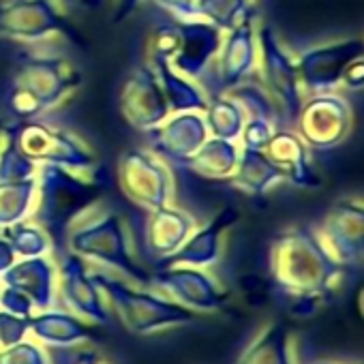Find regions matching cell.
Segmentation results:
<instances>
[{
    "label": "cell",
    "instance_id": "2e32d148",
    "mask_svg": "<svg viewBox=\"0 0 364 364\" xmlns=\"http://www.w3.org/2000/svg\"><path fill=\"white\" fill-rule=\"evenodd\" d=\"M152 152L163 161L185 167L210 137L204 112H171L159 127L146 131Z\"/></svg>",
    "mask_w": 364,
    "mask_h": 364
},
{
    "label": "cell",
    "instance_id": "836d02e7",
    "mask_svg": "<svg viewBox=\"0 0 364 364\" xmlns=\"http://www.w3.org/2000/svg\"><path fill=\"white\" fill-rule=\"evenodd\" d=\"M0 364H50V353L35 338H22L0 349Z\"/></svg>",
    "mask_w": 364,
    "mask_h": 364
},
{
    "label": "cell",
    "instance_id": "7c38bea8",
    "mask_svg": "<svg viewBox=\"0 0 364 364\" xmlns=\"http://www.w3.org/2000/svg\"><path fill=\"white\" fill-rule=\"evenodd\" d=\"M355 56H362L360 39L328 41V43L309 48L302 54H296L298 77H300L304 97L334 92L341 86L345 67Z\"/></svg>",
    "mask_w": 364,
    "mask_h": 364
},
{
    "label": "cell",
    "instance_id": "5bb4252c",
    "mask_svg": "<svg viewBox=\"0 0 364 364\" xmlns=\"http://www.w3.org/2000/svg\"><path fill=\"white\" fill-rule=\"evenodd\" d=\"M315 234L330 257L347 266H358L364 251V210L358 198L341 200L323 219Z\"/></svg>",
    "mask_w": 364,
    "mask_h": 364
},
{
    "label": "cell",
    "instance_id": "f546056e",
    "mask_svg": "<svg viewBox=\"0 0 364 364\" xmlns=\"http://www.w3.org/2000/svg\"><path fill=\"white\" fill-rule=\"evenodd\" d=\"M204 118L208 124V133L221 139H238L247 122V114L242 105L225 92L215 95V99L210 97L204 109Z\"/></svg>",
    "mask_w": 364,
    "mask_h": 364
},
{
    "label": "cell",
    "instance_id": "603a6c76",
    "mask_svg": "<svg viewBox=\"0 0 364 364\" xmlns=\"http://www.w3.org/2000/svg\"><path fill=\"white\" fill-rule=\"evenodd\" d=\"M28 332L41 345L52 347H75L88 343L92 336V326L69 313L67 309H46L28 317Z\"/></svg>",
    "mask_w": 364,
    "mask_h": 364
},
{
    "label": "cell",
    "instance_id": "52a82bcc",
    "mask_svg": "<svg viewBox=\"0 0 364 364\" xmlns=\"http://www.w3.org/2000/svg\"><path fill=\"white\" fill-rule=\"evenodd\" d=\"M11 131L22 152L37 165L52 163L75 171H95L97 159L92 148L60 127H52L35 118L20 120V124L11 127Z\"/></svg>",
    "mask_w": 364,
    "mask_h": 364
},
{
    "label": "cell",
    "instance_id": "d6986e66",
    "mask_svg": "<svg viewBox=\"0 0 364 364\" xmlns=\"http://www.w3.org/2000/svg\"><path fill=\"white\" fill-rule=\"evenodd\" d=\"M262 152L281 171L285 182H291V185L300 189L319 187L321 178H319L313 150L300 139L296 131H287L279 127Z\"/></svg>",
    "mask_w": 364,
    "mask_h": 364
},
{
    "label": "cell",
    "instance_id": "6da1fadb",
    "mask_svg": "<svg viewBox=\"0 0 364 364\" xmlns=\"http://www.w3.org/2000/svg\"><path fill=\"white\" fill-rule=\"evenodd\" d=\"M69 253L105 270H116L137 285H148L150 274L139 268L127 219L101 198L77 213L65 228Z\"/></svg>",
    "mask_w": 364,
    "mask_h": 364
},
{
    "label": "cell",
    "instance_id": "8d00e7d4",
    "mask_svg": "<svg viewBox=\"0 0 364 364\" xmlns=\"http://www.w3.org/2000/svg\"><path fill=\"white\" fill-rule=\"evenodd\" d=\"M0 309L9 311L14 315H20V317H31V315L37 313V309H35V304L31 302L28 296H24L16 287L3 285V283H0Z\"/></svg>",
    "mask_w": 364,
    "mask_h": 364
},
{
    "label": "cell",
    "instance_id": "7402d4cb",
    "mask_svg": "<svg viewBox=\"0 0 364 364\" xmlns=\"http://www.w3.org/2000/svg\"><path fill=\"white\" fill-rule=\"evenodd\" d=\"M236 221V215L225 210L213 223L198 225L196 232L187 238L171 257L163 259L161 266H193V268H210L215 266L225 249V232Z\"/></svg>",
    "mask_w": 364,
    "mask_h": 364
},
{
    "label": "cell",
    "instance_id": "83f0119b",
    "mask_svg": "<svg viewBox=\"0 0 364 364\" xmlns=\"http://www.w3.org/2000/svg\"><path fill=\"white\" fill-rule=\"evenodd\" d=\"M37 198V176L0 180V230L31 219Z\"/></svg>",
    "mask_w": 364,
    "mask_h": 364
},
{
    "label": "cell",
    "instance_id": "5b68a950",
    "mask_svg": "<svg viewBox=\"0 0 364 364\" xmlns=\"http://www.w3.org/2000/svg\"><path fill=\"white\" fill-rule=\"evenodd\" d=\"M95 200H99V191L92 171L41 163L37 169V198L31 219L46 230L52 225L67 228L69 221Z\"/></svg>",
    "mask_w": 364,
    "mask_h": 364
},
{
    "label": "cell",
    "instance_id": "74e56055",
    "mask_svg": "<svg viewBox=\"0 0 364 364\" xmlns=\"http://www.w3.org/2000/svg\"><path fill=\"white\" fill-rule=\"evenodd\" d=\"M56 355H50V364H112L99 351L75 347H56Z\"/></svg>",
    "mask_w": 364,
    "mask_h": 364
},
{
    "label": "cell",
    "instance_id": "cb8c5ba5",
    "mask_svg": "<svg viewBox=\"0 0 364 364\" xmlns=\"http://www.w3.org/2000/svg\"><path fill=\"white\" fill-rule=\"evenodd\" d=\"M236 364H296L294 334L287 326L270 321L251 338Z\"/></svg>",
    "mask_w": 364,
    "mask_h": 364
},
{
    "label": "cell",
    "instance_id": "ac0fdd59",
    "mask_svg": "<svg viewBox=\"0 0 364 364\" xmlns=\"http://www.w3.org/2000/svg\"><path fill=\"white\" fill-rule=\"evenodd\" d=\"M221 41L223 33L204 20L180 22V43L169 67L202 84L213 71Z\"/></svg>",
    "mask_w": 364,
    "mask_h": 364
},
{
    "label": "cell",
    "instance_id": "f35d334b",
    "mask_svg": "<svg viewBox=\"0 0 364 364\" xmlns=\"http://www.w3.org/2000/svg\"><path fill=\"white\" fill-rule=\"evenodd\" d=\"M341 86H349L353 90H362L364 86V65H362V56H355L343 71L341 77Z\"/></svg>",
    "mask_w": 364,
    "mask_h": 364
},
{
    "label": "cell",
    "instance_id": "8fae6325",
    "mask_svg": "<svg viewBox=\"0 0 364 364\" xmlns=\"http://www.w3.org/2000/svg\"><path fill=\"white\" fill-rule=\"evenodd\" d=\"M58 266V302L65 304V309L86 323L103 326L112 317L109 302L97 283L95 277V266L90 262L67 253Z\"/></svg>",
    "mask_w": 364,
    "mask_h": 364
},
{
    "label": "cell",
    "instance_id": "9a60e30c",
    "mask_svg": "<svg viewBox=\"0 0 364 364\" xmlns=\"http://www.w3.org/2000/svg\"><path fill=\"white\" fill-rule=\"evenodd\" d=\"M120 112L124 120L139 131L159 127L171 114L159 75L148 63L137 67L127 77L120 92Z\"/></svg>",
    "mask_w": 364,
    "mask_h": 364
},
{
    "label": "cell",
    "instance_id": "e0dca14e",
    "mask_svg": "<svg viewBox=\"0 0 364 364\" xmlns=\"http://www.w3.org/2000/svg\"><path fill=\"white\" fill-rule=\"evenodd\" d=\"M257 22L259 20L255 18L234 31L223 33V41L210 71L217 86L215 95H221L257 73Z\"/></svg>",
    "mask_w": 364,
    "mask_h": 364
},
{
    "label": "cell",
    "instance_id": "7a4b0ae2",
    "mask_svg": "<svg viewBox=\"0 0 364 364\" xmlns=\"http://www.w3.org/2000/svg\"><path fill=\"white\" fill-rule=\"evenodd\" d=\"M270 270L277 285L291 296H326L338 287L343 266L319 242L315 228L283 232L270 253Z\"/></svg>",
    "mask_w": 364,
    "mask_h": 364
},
{
    "label": "cell",
    "instance_id": "ba28073f",
    "mask_svg": "<svg viewBox=\"0 0 364 364\" xmlns=\"http://www.w3.org/2000/svg\"><path fill=\"white\" fill-rule=\"evenodd\" d=\"M118 182L127 200H131L144 213L159 210L173 204V176L152 150H129L118 161Z\"/></svg>",
    "mask_w": 364,
    "mask_h": 364
},
{
    "label": "cell",
    "instance_id": "ee69618b",
    "mask_svg": "<svg viewBox=\"0 0 364 364\" xmlns=\"http://www.w3.org/2000/svg\"><path fill=\"white\" fill-rule=\"evenodd\" d=\"M82 3H86V0H82Z\"/></svg>",
    "mask_w": 364,
    "mask_h": 364
},
{
    "label": "cell",
    "instance_id": "d4e9b609",
    "mask_svg": "<svg viewBox=\"0 0 364 364\" xmlns=\"http://www.w3.org/2000/svg\"><path fill=\"white\" fill-rule=\"evenodd\" d=\"M228 180L236 189L249 196H266L285 182L281 171L268 161V156L262 150L249 148H242L238 165Z\"/></svg>",
    "mask_w": 364,
    "mask_h": 364
},
{
    "label": "cell",
    "instance_id": "60d3db41",
    "mask_svg": "<svg viewBox=\"0 0 364 364\" xmlns=\"http://www.w3.org/2000/svg\"><path fill=\"white\" fill-rule=\"evenodd\" d=\"M18 262V255L14 251V247L7 242L5 236H0V274H3L7 268H11Z\"/></svg>",
    "mask_w": 364,
    "mask_h": 364
},
{
    "label": "cell",
    "instance_id": "ffe728a7",
    "mask_svg": "<svg viewBox=\"0 0 364 364\" xmlns=\"http://www.w3.org/2000/svg\"><path fill=\"white\" fill-rule=\"evenodd\" d=\"M0 283L28 296L37 311L52 309L58 302V266L52 255L18 259L0 274Z\"/></svg>",
    "mask_w": 364,
    "mask_h": 364
},
{
    "label": "cell",
    "instance_id": "ab89813d",
    "mask_svg": "<svg viewBox=\"0 0 364 364\" xmlns=\"http://www.w3.org/2000/svg\"><path fill=\"white\" fill-rule=\"evenodd\" d=\"M144 0H112V9H114V20L122 22L124 18H129Z\"/></svg>",
    "mask_w": 364,
    "mask_h": 364
},
{
    "label": "cell",
    "instance_id": "d6a6232c",
    "mask_svg": "<svg viewBox=\"0 0 364 364\" xmlns=\"http://www.w3.org/2000/svg\"><path fill=\"white\" fill-rule=\"evenodd\" d=\"M39 165L22 152L11 127H5L3 141H0V180H24L37 176Z\"/></svg>",
    "mask_w": 364,
    "mask_h": 364
},
{
    "label": "cell",
    "instance_id": "7bdbcfd3",
    "mask_svg": "<svg viewBox=\"0 0 364 364\" xmlns=\"http://www.w3.org/2000/svg\"><path fill=\"white\" fill-rule=\"evenodd\" d=\"M311 364H334V362H326V360H319V362H311Z\"/></svg>",
    "mask_w": 364,
    "mask_h": 364
},
{
    "label": "cell",
    "instance_id": "484cf974",
    "mask_svg": "<svg viewBox=\"0 0 364 364\" xmlns=\"http://www.w3.org/2000/svg\"><path fill=\"white\" fill-rule=\"evenodd\" d=\"M242 146L238 139H221V137H208L200 150L189 159L185 165L187 169L196 171L202 178L210 180H228L240 159Z\"/></svg>",
    "mask_w": 364,
    "mask_h": 364
},
{
    "label": "cell",
    "instance_id": "4dcf8cb0",
    "mask_svg": "<svg viewBox=\"0 0 364 364\" xmlns=\"http://www.w3.org/2000/svg\"><path fill=\"white\" fill-rule=\"evenodd\" d=\"M0 236H5L7 242L14 247L18 259L22 257H41L54 253V240L50 232L33 219H24L9 228L0 230Z\"/></svg>",
    "mask_w": 364,
    "mask_h": 364
},
{
    "label": "cell",
    "instance_id": "d590c367",
    "mask_svg": "<svg viewBox=\"0 0 364 364\" xmlns=\"http://www.w3.org/2000/svg\"><path fill=\"white\" fill-rule=\"evenodd\" d=\"M28 334V317L14 315L0 309V349L20 343Z\"/></svg>",
    "mask_w": 364,
    "mask_h": 364
},
{
    "label": "cell",
    "instance_id": "9c48e42d",
    "mask_svg": "<svg viewBox=\"0 0 364 364\" xmlns=\"http://www.w3.org/2000/svg\"><path fill=\"white\" fill-rule=\"evenodd\" d=\"M148 287L193 313L219 311L230 300V291L217 277L193 266H161L159 272L150 274Z\"/></svg>",
    "mask_w": 364,
    "mask_h": 364
},
{
    "label": "cell",
    "instance_id": "e575fe53",
    "mask_svg": "<svg viewBox=\"0 0 364 364\" xmlns=\"http://www.w3.org/2000/svg\"><path fill=\"white\" fill-rule=\"evenodd\" d=\"M277 129H279V124L268 120V118H247L238 141H240L242 148L264 150V146L268 144V139L274 135Z\"/></svg>",
    "mask_w": 364,
    "mask_h": 364
},
{
    "label": "cell",
    "instance_id": "8992f818",
    "mask_svg": "<svg viewBox=\"0 0 364 364\" xmlns=\"http://www.w3.org/2000/svg\"><path fill=\"white\" fill-rule=\"evenodd\" d=\"M257 73L262 77V86L274 99L281 118L294 122L302 101L306 99L298 77L296 54L287 50L272 26L262 22H257Z\"/></svg>",
    "mask_w": 364,
    "mask_h": 364
},
{
    "label": "cell",
    "instance_id": "4fadbf2b",
    "mask_svg": "<svg viewBox=\"0 0 364 364\" xmlns=\"http://www.w3.org/2000/svg\"><path fill=\"white\" fill-rule=\"evenodd\" d=\"M65 5L58 0H3L0 39L39 43L60 33Z\"/></svg>",
    "mask_w": 364,
    "mask_h": 364
},
{
    "label": "cell",
    "instance_id": "b9f144b4",
    "mask_svg": "<svg viewBox=\"0 0 364 364\" xmlns=\"http://www.w3.org/2000/svg\"><path fill=\"white\" fill-rule=\"evenodd\" d=\"M58 3L67 7V5H73V3H82V0H58Z\"/></svg>",
    "mask_w": 364,
    "mask_h": 364
},
{
    "label": "cell",
    "instance_id": "44dd1931",
    "mask_svg": "<svg viewBox=\"0 0 364 364\" xmlns=\"http://www.w3.org/2000/svg\"><path fill=\"white\" fill-rule=\"evenodd\" d=\"M146 215L148 219L144 225V245L148 253L161 262L171 257L198 228V221L191 213L173 204Z\"/></svg>",
    "mask_w": 364,
    "mask_h": 364
},
{
    "label": "cell",
    "instance_id": "277c9868",
    "mask_svg": "<svg viewBox=\"0 0 364 364\" xmlns=\"http://www.w3.org/2000/svg\"><path fill=\"white\" fill-rule=\"evenodd\" d=\"M80 84L77 69L60 54L28 56L14 75L9 107L20 120H35L56 109Z\"/></svg>",
    "mask_w": 364,
    "mask_h": 364
},
{
    "label": "cell",
    "instance_id": "f1b7e54d",
    "mask_svg": "<svg viewBox=\"0 0 364 364\" xmlns=\"http://www.w3.org/2000/svg\"><path fill=\"white\" fill-rule=\"evenodd\" d=\"M196 20L217 26L221 33L234 31L255 20L253 0H193Z\"/></svg>",
    "mask_w": 364,
    "mask_h": 364
},
{
    "label": "cell",
    "instance_id": "4316f807",
    "mask_svg": "<svg viewBox=\"0 0 364 364\" xmlns=\"http://www.w3.org/2000/svg\"><path fill=\"white\" fill-rule=\"evenodd\" d=\"M150 67L159 75L161 88L167 97L171 112H204L206 109V105L210 101V92L200 82L178 73L176 69H171L165 63L150 65Z\"/></svg>",
    "mask_w": 364,
    "mask_h": 364
},
{
    "label": "cell",
    "instance_id": "30bf717a",
    "mask_svg": "<svg viewBox=\"0 0 364 364\" xmlns=\"http://www.w3.org/2000/svg\"><path fill=\"white\" fill-rule=\"evenodd\" d=\"M351 107L336 92L306 97L294 120L298 127L296 133L311 150H330L343 144L351 131Z\"/></svg>",
    "mask_w": 364,
    "mask_h": 364
},
{
    "label": "cell",
    "instance_id": "1f68e13d",
    "mask_svg": "<svg viewBox=\"0 0 364 364\" xmlns=\"http://www.w3.org/2000/svg\"><path fill=\"white\" fill-rule=\"evenodd\" d=\"M225 95H230L234 101H238L242 105L247 118H268L279 124L281 112H279L274 99L270 97V92L262 84H253L247 80V82H240V84L232 86L230 90H225Z\"/></svg>",
    "mask_w": 364,
    "mask_h": 364
},
{
    "label": "cell",
    "instance_id": "3957f363",
    "mask_svg": "<svg viewBox=\"0 0 364 364\" xmlns=\"http://www.w3.org/2000/svg\"><path fill=\"white\" fill-rule=\"evenodd\" d=\"M95 277L109 302V309L118 315V319L131 334L148 336L196 321L198 313L180 306L152 287L148 289V285L124 283L122 279L99 266H95Z\"/></svg>",
    "mask_w": 364,
    "mask_h": 364
}]
</instances>
